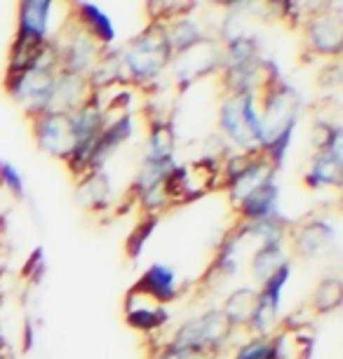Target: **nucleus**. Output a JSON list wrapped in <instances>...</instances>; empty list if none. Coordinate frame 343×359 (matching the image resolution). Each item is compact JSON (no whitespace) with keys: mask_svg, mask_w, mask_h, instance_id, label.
<instances>
[{"mask_svg":"<svg viewBox=\"0 0 343 359\" xmlns=\"http://www.w3.org/2000/svg\"><path fill=\"white\" fill-rule=\"evenodd\" d=\"M179 296L177 275L170 266L156 263L127 289L123 298V317L127 327L151 336L170 320L167 306Z\"/></svg>","mask_w":343,"mask_h":359,"instance_id":"1","label":"nucleus"},{"mask_svg":"<svg viewBox=\"0 0 343 359\" xmlns=\"http://www.w3.org/2000/svg\"><path fill=\"white\" fill-rule=\"evenodd\" d=\"M257 111L261 125V148L282 165L285 148L292 139V130L301 113V97L294 87H289L280 76L261 87L257 92Z\"/></svg>","mask_w":343,"mask_h":359,"instance_id":"2","label":"nucleus"},{"mask_svg":"<svg viewBox=\"0 0 343 359\" xmlns=\"http://www.w3.org/2000/svg\"><path fill=\"white\" fill-rule=\"evenodd\" d=\"M123 78L130 87H149L172 64V47L167 43V26L146 22L144 31L120 50Z\"/></svg>","mask_w":343,"mask_h":359,"instance_id":"3","label":"nucleus"},{"mask_svg":"<svg viewBox=\"0 0 343 359\" xmlns=\"http://www.w3.org/2000/svg\"><path fill=\"white\" fill-rule=\"evenodd\" d=\"M50 43L55 47L59 71L76 73V76H87L92 66L99 62V57L109 50L99 40H94V36L78 22L69 5H66L64 22L59 26L57 36L50 38Z\"/></svg>","mask_w":343,"mask_h":359,"instance_id":"4","label":"nucleus"},{"mask_svg":"<svg viewBox=\"0 0 343 359\" xmlns=\"http://www.w3.org/2000/svg\"><path fill=\"white\" fill-rule=\"evenodd\" d=\"M233 334L235 329L224 315V310L212 308L203 315L186 320L165 343H170L172 348L179 350H191L198 352V355L219 357V352L226 348V343L231 341Z\"/></svg>","mask_w":343,"mask_h":359,"instance_id":"5","label":"nucleus"},{"mask_svg":"<svg viewBox=\"0 0 343 359\" xmlns=\"http://www.w3.org/2000/svg\"><path fill=\"white\" fill-rule=\"evenodd\" d=\"M341 5L318 3L301 26V54L308 59H341L343 52V17Z\"/></svg>","mask_w":343,"mask_h":359,"instance_id":"6","label":"nucleus"},{"mask_svg":"<svg viewBox=\"0 0 343 359\" xmlns=\"http://www.w3.org/2000/svg\"><path fill=\"white\" fill-rule=\"evenodd\" d=\"M219 167H221V162L217 158H203V160L188 162V165L174 167L172 172L167 174V179L163 181L170 209L184 207L188 202L200 200L203 195L217 191Z\"/></svg>","mask_w":343,"mask_h":359,"instance_id":"7","label":"nucleus"},{"mask_svg":"<svg viewBox=\"0 0 343 359\" xmlns=\"http://www.w3.org/2000/svg\"><path fill=\"white\" fill-rule=\"evenodd\" d=\"M221 54H224V40L219 36H205L191 47L174 54L170 64L174 90L184 94L198 80L214 76L221 66Z\"/></svg>","mask_w":343,"mask_h":359,"instance_id":"8","label":"nucleus"},{"mask_svg":"<svg viewBox=\"0 0 343 359\" xmlns=\"http://www.w3.org/2000/svg\"><path fill=\"white\" fill-rule=\"evenodd\" d=\"M219 127L226 139L240 151L261 146V125L257 111V92H242L224 97L219 111Z\"/></svg>","mask_w":343,"mask_h":359,"instance_id":"9","label":"nucleus"},{"mask_svg":"<svg viewBox=\"0 0 343 359\" xmlns=\"http://www.w3.org/2000/svg\"><path fill=\"white\" fill-rule=\"evenodd\" d=\"M334 240L336 233L332 223L320 219L318 214H308L299 221H287L282 247L289 261H313L327 254L334 247Z\"/></svg>","mask_w":343,"mask_h":359,"instance_id":"10","label":"nucleus"},{"mask_svg":"<svg viewBox=\"0 0 343 359\" xmlns=\"http://www.w3.org/2000/svg\"><path fill=\"white\" fill-rule=\"evenodd\" d=\"M24 120L29 125L36 146L43 153L66 162L69 155L76 151L78 134L69 113H47V111L24 113Z\"/></svg>","mask_w":343,"mask_h":359,"instance_id":"11","label":"nucleus"},{"mask_svg":"<svg viewBox=\"0 0 343 359\" xmlns=\"http://www.w3.org/2000/svg\"><path fill=\"white\" fill-rule=\"evenodd\" d=\"M341 301H343L341 277H336V275L322 277L318 287L313 289V294L308 296V301L301 303V306L294 310V313H289L285 320L292 324H301V327H308V324H313V320H318V317L334 313V310L341 306Z\"/></svg>","mask_w":343,"mask_h":359,"instance_id":"12","label":"nucleus"},{"mask_svg":"<svg viewBox=\"0 0 343 359\" xmlns=\"http://www.w3.org/2000/svg\"><path fill=\"white\" fill-rule=\"evenodd\" d=\"M90 97H92V87L87 83V76H76V73L59 71L43 111L71 115V113H76Z\"/></svg>","mask_w":343,"mask_h":359,"instance_id":"13","label":"nucleus"},{"mask_svg":"<svg viewBox=\"0 0 343 359\" xmlns=\"http://www.w3.org/2000/svg\"><path fill=\"white\" fill-rule=\"evenodd\" d=\"M285 266H289V259H287V252H285V247H282V242H266V245L254 249L252 261H250V275H252V280L257 282V289L264 287V284Z\"/></svg>","mask_w":343,"mask_h":359,"instance_id":"14","label":"nucleus"},{"mask_svg":"<svg viewBox=\"0 0 343 359\" xmlns=\"http://www.w3.org/2000/svg\"><path fill=\"white\" fill-rule=\"evenodd\" d=\"M259 303V289L257 287H242L235 289L231 296L226 298V303L221 306L224 315L228 317V322L233 324L235 331H250L254 310Z\"/></svg>","mask_w":343,"mask_h":359,"instance_id":"15","label":"nucleus"},{"mask_svg":"<svg viewBox=\"0 0 343 359\" xmlns=\"http://www.w3.org/2000/svg\"><path fill=\"white\" fill-rule=\"evenodd\" d=\"M78 202L87 214H102L109 209L111 184L104 172H92L78 181Z\"/></svg>","mask_w":343,"mask_h":359,"instance_id":"16","label":"nucleus"},{"mask_svg":"<svg viewBox=\"0 0 343 359\" xmlns=\"http://www.w3.org/2000/svg\"><path fill=\"white\" fill-rule=\"evenodd\" d=\"M343 160L334 158L327 151H315V155L308 162V169L304 174V186L320 188V186H334L339 188L343 181Z\"/></svg>","mask_w":343,"mask_h":359,"instance_id":"17","label":"nucleus"},{"mask_svg":"<svg viewBox=\"0 0 343 359\" xmlns=\"http://www.w3.org/2000/svg\"><path fill=\"white\" fill-rule=\"evenodd\" d=\"M52 3H19L17 5V31L15 36L47 40V19H50Z\"/></svg>","mask_w":343,"mask_h":359,"instance_id":"18","label":"nucleus"},{"mask_svg":"<svg viewBox=\"0 0 343 359\" xmlns=\"http://www.w3.org/2000/svg\"><path fill=\"white\" fill-rule=\"evenodd\" d=\"M87 83H90L92 92L104 94L106 90L116 87L118 83H125L123 78V64H120V52L116 50H106L99 62L92 66V71L87 73Z\"/></svg>","mask_w":343,"mask_h":359,"instance_id":"19","label":"nucleus"},{"mask_svg":"<svg viewBox=\"0 0 343 359\" xmlns=\"http://www.w3.org/2000/svg\"><path fill=\"white\" fill-rule=\"evenodd\" d=\"M66 5H69L73 15L78 17V22L92 33L94 40H99L104 47H111L113 38H116V31H113V24L109 22V17H106L97 5H90V3H66Z\"/></svg>","mask_w":343,"mask_h":359,"instance_id":"20","label":"nucleus"},{"mask_svg":"<svg viewBox=\"0 0 343 359\" xmlns=\"http://www.w3.org/2000/svg\"><path fill=\"white\" fill-rule=\"evenodd\" d=\"M257 59H261L259 40L242 33V36L224 40V54H221L219 69H240V66H247L257 62Z\"/></svg>","mask_w":343,"mask_h":359,"instance_id":"21","label":"nucleus"},{"mask_svg":"<svg viewBox=\"0 0 343 359\" xmlns=\"http://www.w3.org/2000/svg\"><path fill=\"white\" fill-rule=\"evenodd\" d=\"M207 33L203 31V26L198 24V19H193V15L181 17L177 22L167 24V43L172 47V57L179 54L181 50L191 47L193 43H198L200 38H205Z\"/></svg>","mask_w":343,"mask_h":359,"instance_id":"22","label":"nucleus"},{"mask_svg":"<svg viewBox=\"0 0 343 359\" xmlns=\"http://www.w3.org/2000/svg\"><path fill=\"white\" fill-rule=\"evenodd\" d=\"M158 221H160L158 216H139V223L134 226V230H132L130 237H127V242H125L127 259H137V256L141 254V249H144V245L149 242L151 233L156 230Z\"/></svg>","mask_w":343,"mask_h":359,"instance_id":"23","label":"nucleus"},{"mask_svg":"<svg viewBox=\"0 0 343 359\" xmlns=\"http://www.w3.org/2000/svg\"><path fill=\"white\" fill-rule=\"evenodd\" d=\"M233 359H275L271 336H254L235 352Z\"/></svg>","mask_w":343,"mask_h":359,"instance_id":"24","label":"nucleus"},{"mask_svg":"<svg viewBox=\"0 0 343 359\" xmlns=\"http://www.w3.org/2000/svg\"><path fill=\"white\" fill-rule=\"evenodd\" d=\"M146 359H217V357L198 355V352H191V350H179V348H172L170 343L153 338L151 348H149V357Z\"/></svg>","mask_w":343,"mask_h":359,"instance_id":"25","label":"nucleus"},{"mask_svg":"<svg viewBox=\"0 0 343 359\" xmlns=\"http://www.w3.org/2000/svg\"><path fill=\"white\" fill-rule=\"evenodd\" d=\"M0 186H3L5 191H10L17 200L24 198V179H22V174H19L17 169L10 165V162H3V160H0Z\"/></svg>","mask_w":343,"mask_h":359,"instance_id":"26","label":"nucleus"},{"mask_svg":"<svg viewBox=\"0 0 343 359\" xmlns=\"http://www.w3.org/2000/svg\"><path fill=\"white\" fill-rule=\"evenodd\" d=\"M320 85H325V90H336V87L341 85V59L325 62V69H322V76H320Z\"/></svg>","mask_w":343,"mask_h":359,"instance_id":"27","label":"nucleus"},{"mask_svg":"<svg viewBox=\"0 0 343 359\" xmlns=\"http://www.w3.org/2000/svg\"><path fill=\"white\" fill-rule=\"evenodd\" d=\"M43 268H45V263H43V249H36V252L31 254V259L29 263H26V268L22 270V277H26L29 282H36L40 273H43Z\"/></svg>","mask_w":343,"mask_h":359,"instance_id":"28","label":"nucleus"},{"mask_svg":"<svg viewBox=\"0 0 343 359\" xmlns=\"http://www.w3.org/2000/svg\"><path fill=\"white\" fill-rule=\"evenodd\" d=\"M8 348V343H5V336H3V329H0V350Z\"/></svg>","mask_w":343,"mask_h":359,"instance_id":"29","label":"nucleus"},{"mask_svg":"<svg viewBox=\"0 0 343 359\" xmlns=\"http://www.w3.org/2000/svg\"><path fill=\"white\" fill-rule=\"evenodd\" d=\"M0 359H12V357H10V350H8V348H5V350H0Z\"/></svg>","mask_w":343,"mask_h":359,"instance_id":"30","label":"nucleus"},{"mask_svg":"<svg viewBox=\"0 0 343 359\" xmlns=\"http://www.w3.org/2000/svg\"><path fill=\"white\" fill-rule=\"evenodd\" d=\"M5 275V268H3V263H0V277H3Z\"/></svg>","mask_w":343,"mask_h":359,"instance_id":"31","label":"nucleus"}]
</instances>
